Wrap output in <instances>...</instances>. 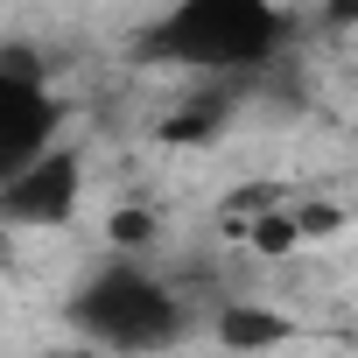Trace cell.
<instances>
[{
	"instance_id": "obj_8",
	"label": "cell",
	"mask_w": 358,
	"mask_h": 358,
	"mask_svg": "<svg viewBox=\"0 0 358 358\" xmlns=\"http://www.w3.org/2000/svg\"><path fill=\"white\" fill-rule=\"evenodd\" d=\"M323 15H330V29H351V22H358V0H330Z\"/></svg>"
},
{
	"instance_id": "obj_10",
	"label": "cell",
	"mask_w": 358,
	"mask_h": 358,
	"mask_svg": "<svg viewBox=\"0 0 358 358\" xmlns=\"http://www.w3.org/2000/svg\"><path fill=\"white\" fill-rule=\"evenodd\" d=\"M0 176H8V169H0Z\"/></svg>"
},
{
	"instance_id": "obj_7",
	"label": "cell",
	"mask_w": 358,
	"mask_h": 358,
	"mask_svg": "<svg viewBox=\"0 0 358 358\" xmlns=\"http://www.w3.org/2000/svg\"><path fill=\"white\" fill-rule=\"evenodd\" d=\"M148 239H155V218H148V211H134V204H127V211H120V218H113V246H134V253H141V246H148Z\"/></svg>"
},
{
	"instance_id": "obj_2",
	"label": "cell",
	"mask_w": 358,
	"mask_h": 358,
	"mask_svg": "<svg viewBox=\"0 0 358 358\" xmlns=\"http://www.w3.org/2000/svg\"><path fill=\"white\" fill-rule=\"evenodd\" d=\"M71 323L106 344V351H162L183 337V302H176L169 281H155L141 260H106L78 302H71Z\"/></svg>"
},
{
	"instance_id": "obj_1",
	"label": "cell",
	"mask_w": 358,
	"mask_h": 358,
	"mask_svg": "<svg viewBox=\"0 0 358 358\" xmlns=\"http://www.w3.org/2000/svg\"><path fill=\"white\" fill-rule=\"evenodd\" d=\"M288 36V15L274 0H176V8L148 29V57L155 64H183L204 78H232V71H260Z\"/></svg>"
},
{
	"instance_id": "obj_3",
	"label": "cell",
	"mask_w": 358,
	"mask_h": 358,
	"mask_svg": "<svg viewBox=\"0 0 358 358\" xmlns=\"http://www.w3.org/2000/svg\"><path fill=\"white\" fill-rule=\"evenodd\" d=\"M78 211V155L71 148H36L0 176V218L8 225H64Z\"/></svg>"
},
{
	"instance_id": "obj_4",
	"label": "cell",
	"mask_w": 358,
	"mask_h": 358,
	"mask_svg": "<svg viewBox=\"0 0 358 358\" xmlns=\"http://www.w3.org/2000/svg\"><path fill=\"white\" fill-rule=\"evenodd\" d=\"M57 127H64V113H57V99L43 92L36 57L8 50V57H0V169H15V162H29L36 148H50Z\"/></svg>"
},
{
	"instance_id": "obj_6",
	"label": "cell",
	"mask_w": 358,
	"mask_h": 358,
	"mask_svg": "<svg viewBox=\"0 0 358 358\" xmlns=\"http://www.w3.org/2000/svg\"><path fill=\"white\" fill-rule=\"evenodd\" d=\"M225 120H232V99H225V92H204V99L176 106V113L162 120V141H211Z\"/></svg>"
},
{
	"instance_id": "obj_9",
	"label": "cell",
	"mask_w": 358,
	"mask_h": 358,
	"mask_svg": "<svg viewBox=\"0 0 358 358\" xmlns=\"http://www.w3.org/2000/svg\"><path fill=\"white\" fill-rule=\"evenodd\" d=\"M57 358H92V351H57Z\"/></svg>"
},
{
	"instance_id": "obj_5",
	"label": "cell",
	"mask_w": 358,
	"mask_h": 358,
	"mask_svg": "<svg viewBox=\"0 0 358 358\" xmlns=\"http://www.w3.org/2000/svg\"><path fill=\"white\" fill-rule=\"evenodd\" d=\"M288 337H295V323L281 309H260V302L218 309V344H232V351H267V344H288Z\"/></svg>"
}]
</instances>
